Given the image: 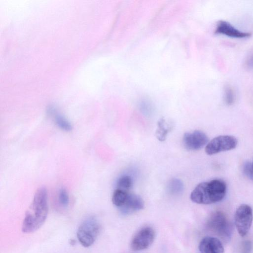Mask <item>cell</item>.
<instances>
[{"label": "cell", "instance_id": "6da1fadb", "mask_svg": "<svg viewBox=\"0 0 253 253\" xmlns=\"http://www.w3.org/2000/svg\"><path fill=\"white\" fill-rule=\"evenodd\" d=\"M48 211L47 191L45 187H40L35 192L25 213L22 224V232L29 233L38 230L46 220Z\"/></svg>", "mask_w": 253, "mask_h": 253}, {"label": "cell", "instance_id": "7a4b0ae2", "mask_svg": "<svg viewBox=\"0 0 253 253\" xmlns=\"http://www.w3.org/2000/svg\"><path fill=\"white\" fill-rule=\"evenodd\" d=\"M225 182L219 179L203 182L192 191L190 199L193 202L203 205L214 204L221 201L226 192Z\"/></svg>", "mask_w": 253, "mask_h": 253}, {"label": "cell", "instance_id": "3957f363", "mask_svg": "<svg viewBox=\"0 0 253 253\" xmlns=\"http://www.w3.org/2000/svg\"><path fill=\"white\" fill-rule=\"evenodd\" d=\"M207 226L222 243L230 241L232 234V226L222 211H216L211 213L208 220Z\"/></svg>", "mask_w": 253, "mask_h": 253}, {"label": "cell", "instance_id": "277c9868", "mask_svg": "<svg viewBox=\"0 0 253 253\" xmlns=\"http://www.w3.org/2000/svg\"><path fill=\"white\" fill-rule=\"evenodd\" d=\"M101 231V225L97 218L90 216L80 225L77 232V239L81 245L88 248L93 244Z\"/></svg>", "mask_w": 253, "mask_h": 253}, {"label": "cell", "instance_id": "5b68a950", "mask_svg": "<svg viewBox=\"0 0 253 253\" xmlns=\"http://www.w3.org/2000/svg\"><path fill=\"white\" fill-rule=\"evenodd\" d=\"M235 224L239 234L245 236L249 232L253 220V209L250 206L243 204L237 209L235 213Z\"/></svg>", "mask_w": 253, "mask_h": 253}, {"label": "cell", "instance_id": "8992f818", "mask_svg": "<svg viewBox=\"0 0 253 253\" xmlns=\"http://www.w3.org/2000/svg\"><path fill=\"white\" fill-rule=\"evenodd\" d=\"M237 144V139L233 136L220 135L213 138L208 143L205 147V152L209 155H212L233 149Z\"/></svg>", "mask_w": 253, "mask_h": 253}, {"label": "cell", "instance_id": "52a82bcc", "mask_svg": "<svg viewBox=\"0 0 253 253\" xmlns=\"http://www.w3.org/2000/svg\"><path fill=\"white\" fill-rule=\"evenodd\" d=\"M155 237V232L151 227H145L140 229L133 237L131 249L139 251L147 249L153 243Z\"/></svg>", "mask_w": 253, "mask_h": 253}, {"label": "cell", "instance_id": "ba28073f", "mask_svg": "<svg viewBox=\"0 0 253 253\" xmlns=\"http://www.w3.org/2000/svg\"><path fill=\"white\" fill-rule=\"evenodd\" d=\"M184 147L189 150L196 151L201 149L209 142L206 133L201 130H195L184 133L182 138Z\"/></svg>", "mask_w": 253, "mask_h": 253}, {"label": "cell", "instance_id": "9c48e42d", "mask_svg": "<svg viewBox=\"0 0 253 253\" xmlns=\"http://www.w3.org/2000/svg\"><path fill=\"white\" fill-rule=\"evenodd\" d=\"M215 33L236 39L246 38L251 36V33L241 31L224 20H220L217 23Z\"/></svg>", "mask_w": 253, "mask_h": 253}, {"label": "cell", "instance_id": "30bf717a", "mask_svg": "<svg viewBox=\"0 0 253 253\" xmlns=\"http://www.w3.org/2000/svg\"><path fill=\"white\" fill-rule=\"evenodd\" d=\"M222 243L216 237H205L200 242L199 251L200 253H224V249Z\"/></svg>", "mask_w": 253, "mask_h": 253}, {"label": "cell", "instance_id": "8fae6325", "mask_svg": "<svg viewBox=\"0 0 253 253\" xmlns=\"http://www.w3.org/2000/svg\"><path fill=\"white\" fill-rule=\"evenodd\" d=\"M144 205V202L139 196L128 193L125 204L119 208L122 213L126 214L142 210Z\"/></svg>", "mask_w": 253, "mask_h": 253}, {"label": "cell", "instance_id": "7c38bea8", "mask_svg": "<svg viewBox=\"0 0 253 253\" xmlns=\"http://www.w3.org/2000/svg\"><path fill=\"white\" fill-rule=\"evenodd\" d=\"M49 113L53 116L55 123L60 129L66 131L72 129L71 123L62 115L55 111L53 108H50Z\"/></svg>", "mask_w": 253, "mask_h": 253}, {"label": "cell", "instance_id": "4fadbf2b", "mask_svg": "<svg viewBox=\"0 0 253 253\" xmlns=\"http://www.w3.org/2000/svg\"><path fill=\"white\" fill-rule=\"evenodd\" d=\"M171 126L162 119L158 122V126L156 131V136L160 141L166 139L167 134L171 129Z\"/></svg>", "mask_w": 253, "mask_h": 253}, {"label": "cell", "instance_id": "5bb4252c", "mask_svg": "<svg viewBox=\"0 0 253 253\" xmlns=\"http://www.w3.org/2000/svg\"><path fill=\"white\" fill-rule=\"evenodd\" d=\"M128 194L127 191L117 188L113 193L112 198L113 204L118 208L121 207L125 204Z\"/></svg>", "mask_w": 253, "mask_h": 253}, {"label": "cell", "instance_id": "9a60e30c", "mask_svg": "<svg viewBox=\"0 0 253 253\" xmlns=\"http://www.w3.org/2000/svg\"><path fill=\"white\" fill-rule=\"evenodd\" d=\"M183 189V183L179 179L173 178L169 182L168 189L169 192L172 194H179Z\"/></svg>", "mask_w": 253, "mask_h": 253}, {"label": "cell", "instance_id": "2e32d148", "mask_svg": "<svg viewBox=\"0 0 253 253\" xmlns=\"http://www.w3.org/2000/svg\"><path fill=\"white\" fill-rule=\"evenodd\" d=\"M132 180L130 176L124 175L119 178L117 181V188L127 191L132 186Z\"/></svg>", "mask_w": 253, "mask_h": 253}, {"label": "cell", "instance_id": "e0dca14e", "mask_svg": "<svg viewBox=\"0 0 253 253\" xmlns=\"http://www.w3.org/2000/svg\"><path fill=\"white\" fill-rule=\"evenodd\" d=\"M236 94L233 88L229 85H227L224 89L223 99L227 105H231L235 102Z\"/></svg>", "mask_w": 253, "mask_h": 253}, {"label": "cell", "instance_id": "ac0fdd59", "mask_svg": "<svg viewBox=\"0 0 253 253\" xmlns=\"http://www.w3.org/2000/svg\"><path fill=\"white\" fill-rule=\"evenodd\" d=\"M58 199L60 205L66 207L69 205V197L67 190L64 188H61L58 192Z\"/></svg>", "mask_w": 253, "mask_h": 253}, {"label": "cell", "instance_id": "d6986e66", "mask_svg": "<svg viewBox=\"0 0 253 253\" xmlns=\"http://www.w3.org/2000/svg\"><path fill=\"white\" fill-rule=\"evenodd\" d=\"M243 171L245 175L253 181V160L252 162L247 161L245 163Z\"/></svg>", "mask_w": 253, "mask_h": 253}, {"label": "cell", "instance_id": "ffe728a7", "mask_svg": "<svg viewBox=\"0 0 253 253\" xmlns=\"http://www.w3.org/2000/svg\"><path fill=\"white\" fill-rule=\"evenodd\" d=\"M252 244L250 241L247 240L242 242L239 253H251Z\"/></svg>", "mask_w": 253, "mask_h": 253}, {"label": "cell", "instance_id": "44dd1931", "mask_svg": "<svg viewBox=\"0 0 253 253\" xmlns=\"http://www.w3.org/2000/svg\"><path fill=\"white\" fill-rule=\"evenodd\" d=\"M245 66L249 69H253V53L246 59L245 62Z\"/></svg>", "mask_w": 253, "mask_h": 253}]
</instances>
